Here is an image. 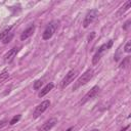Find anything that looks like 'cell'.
Instances as JSON below:
<instances>
[{"label": "cell", "mask_w": 131, "mask_h": 131, "mask_svg": "<svg viewBox=\"0 0 131 131\" xmlns=\"http://www.w3.org/2000/svg\"><path fill=\"white\" fill-rule=\"evenodd\" d=\"M49 105H50V100H48V99H46V100L42 101L41 103H39L36 106V108H35V111L33 113V117L34 118H38L40 115H42L49 107Z\"/></svg>", "instance_id": "6"}, {"label": "cell", "mask_w": 131, "mask_h": 131, "mask_svg": "<svg viewBox=\"0 0 131 131\" xmlns=\"http://www.w3.org/2000/svg\"><path fill=\"white\" fill-rule=\"evenodd\" d=\"M94 37H95V32H92V33H91V35H89V36H88V38H87V41H88V42L92 41V39H93Z\"/></svg>", "instance_id": "21"}, {"label": "cell", "mask_w": 131, "mask_h": 131, "mask_svg": "<svg viewBox=\"0 0 131 131\" xmlns=\"http://www.w3.org/2000/svg\"><path fill=\"white\" fill-rule=\"evenodd\" d=\"M130 23H131V20H130V19H128V20L125 23V25L123 26V29H124V30H127V29L129 28V26H130Z\"/></svg>", "instance_id": "22"}, {"label": "cell", "mask_w": 131, "mask_h": 131, "mask_svg": "<svg viewBox=\"0 0 131 131\" xmlns=\"http://www.w3.org/2000/svg\"><path fill=\"white\" fill-rule=\"evenodd\" d=\"M130 6H131V1H127V2H125V4L120 8V10H119V14H122V13H124L125 11H127V10L130 8Z\"/></svg>", "instance_id": "12"}, {"label": "cell", "mask_w": 131, "mask_h": 131, "mask_svg": "<svg viewBox=\"0 0 131 131\" xmlns=\"http://www.w3.org/2000/svg\"><path fill=\"white\" fill-rule=\"evenodd\" d=\"M34 32H35V25L29 26V27H28L27 29H25L24 32L21 33V35H20V40H21V41L27 40L28 38H30V37L34 34Z\"/></svg>", "instance_id": "10"}, {"label": "cell", "mask_w": 131, "mask_h": 131, "mask_svg": "<svg viewBox=\"0 0 131 131\" xmlns=\"http://www.w3.org/2000/svg\"><path fill=\"white\" fill-rule=\"evenodd\" d=\"M128 63H129V56H127V57L124 59V61L121 62V68H125Z\"/></svg>", "instance_id": "19"}, {"label": "cell", "mask_w": 131, "mask_h": 131, "mask_svg": "<svg viewBox=\"0 0 131 131\" xmlns=\"http://www.w3.org/2000/svg\"><path fill=\"white\" fill-rule=\"evenodd\" d=\"M124 51H125L126 53H129V52L131 51V42H130V41H128V42L126 43V45H125V47H124Z\"/></svg>", "instance_id": "18"}, {"label": "cell", "mask_w": 131, "mask_h": 131, "mask_svg": "<svg viewBox=\"0 0 131 131\" xmlns=\"http://www.w3.org/2000/svg\"><path fill=\"white\" fill-rule=\"evenodd\" d=\"M13 36H14V34L10 32V33H9V34H8L7 36H5V37H4L3 39H2V43H3V44H7V43H9V42H10V41L12 40Z\"/></svg>", "instance_id": "14"}, {"label": "cell", "mask_w": 131, "mask_h": 131, "mask_svg": "<svg viewBox=\"0 0 131 131\" xmlns=\"http://www.w3.org/2000/svg\"><path fill=\"white\" fill-rule=\"evenodd\" d=\"M112 45H113V40H110V41L107 42V44H106V43H105V44H102V45L98 48V50L96 51V53L94 54V56L92 57V64L98 63V61H99L100 58L102 57L103 53H104L107 49H110V48L112 47Z\"/></svg>", "instance_id": "3"}, {"label": "cell", "mask_w": 131, "mask_h": 131, "mask_svg": "<svg viewBox=\"0 0 131 131\" xmlns=\"http://www.w3.org/2000/svg\"><path fill=\"white\" fill-rule=\"evenodd\" d=\"M128 128H129V125H127V126H126V127H124V128H123V129H121V130H120V131H126V130H127V129H128Z\"/></svg>", "instance_id": "23"}, {"label": "cell", "mask_w": 131, "mask_h": 131, "mask_svg": "<svg viewBox=\"0 0 131 131\" xmlns=\"http://www.w3.org/2000/svg\"><path fill=\"white\" fill-rule=\"evenodd\" d=\"M20 118H21V115H16V116L12 117V119L9 121V125H14V124H16V123L20 120Z\"/></svg>", "instance_id": "15"}, {"label": "cell", "mask_w": 131, "mask_h": 131, "mask_svg": "<svg viewBox=\"0 0 131 131\" xmlns=\"http://www.w3.org/2000/svg\"><path fill=\"white\" fill-rule=\"evenodd\" d=\"M58 25H59V20L57 19H54V20H51L47 27L45 28L43 34H42V39L43 40H49L55 33V31L57 30L58 28Z\"/></svg>", "instance_id": "2"}, {"label": "cell", "mask_w": 131, "mask_h": 131, "mask_svg": "<svg viewBox=\"0 0 131 131\" xmlns=\"http://www.w3.org/2000/svg\"><path fill=\"white\" fill-rule=\"evenodd\" d=\"M9 78V73L7 71H3L2 73H0V85L6 80Z\"/></svg>", "instance_id": "13"}, {"label": "cell", "mask_w": 131, "mask_h": 131, "mask_svg": "<svg viewBox=\"0 0 131 131\" xmlns=\"http://www.w3.org/2000/svg\"><path fill=\"white\" fill-rule=\"evenodd\" d=\"M99 92V87L97 86V85H95V86H93L86 94H85V96L83 97V99L81 100V104H84V103H86L87 101H89L90 99H92L93 97H95L96 95H97V93Z\"/></svg>", "instance_id": "7"}, {"label": "cell", "mask_w": 131, "mask_h": 131, "mask_svg": "<svg viewBox=\"0 0 131 131\" xmlns=\"http://www.w3.org/2000/svg\"><path fill=\"white\" fill-rule=\"evenodd\" d=\"M56 123H57V119L56 118H51L48 121H46L44 124H42L37 131H49L56 125Z\"/></svg>", "instance_id": "8"}, {"label": "cell", "mask_w": 131, "mask_h": 131, "mask_svg": "<svg viewBox=\"0 0 131 131\" xmlns=\"http://www.w3.org/2000/svg\"><path fill=\"white\" fill-rule=\"evenodd\" d=\"M72 129H73V127H70V128H69L67 131H72Z\"/></svg>", "instance_id": "24"}, {"label": "cell", "mask_w": 131, "mask_h": 131, "mask_svg": "<svg viewBox=\"0 0 131 131\" xmlns=\"http://www.w3.org/2000/svg\"><path fill=\"white\" fill-rule=\"evenodd\" d=\"M12 27H13V26H11V27H9V28L5 29V30H4V31H3V32L0 34V40H2V39L5 37V36H7V35L10 33V30L12 29Z\"/></svg>", "instance_id": "17"}, {"label": "cell", "mask_w": 131, "mask_h": 131, "mask_svg": "<svg viewBox=\"0 0 131 131\" xmlns=\"http://www.w3.org/2000/svg\"><path fill=\"white\" fill-rule=\"evenodd\" d=\"M53 87H54V84H53V83H48L46 86H44V87L41 89V91L38 93V96H39V97H44L47 93H49V92L53 89Z\"/></svg>", "instance_id": "11"}, {"label": "cell", "mask_w": 131, "mask_h": 131, "mask_svg": "<svg viewBox=\"0 0 131 131\" xmlns=\"http://www.w3.org/2000/svg\"><path fill=\"white\" fill-rule=\"evenodd\" d=\"M42 84H43V82H42V80H41V79H39V80H36V81L34 82L33 88H34L35 90H38V89H40V88H41Z\"/></svg>", "instance_id": "16"}, {"label": "cell", "mask_w": 131, "mask_h": 131, "mask_svg": "<svg viewBox=\"0 0 131 131\" xmlns=\"http://www.w3.org/2000/svg\"><path fill=\"white\" fill-rule=\"evenodd\" d=\"M7 123H8V120H6V119L0 121V128H2V127H4L5 125H7Z\"/></svg>", "instance_id": "20"}, {"label": "cell", "mask_w": 131, "mask_h": 131, "mask_svg": "<svg viewBox=\"0 0 131 131\" xmlns=\"http://www.w3.org/2000/svg\"><path fill=\"white\" fill-rule=\"evenodd\" d=\"M98 14H99V12H98L97 9H90V10L86 13V15H85V17H84V19H83V24H82V25H83V28L89 27V25H91V24L97 18Z\"/></svg>", "instance_id": "4"}, {"label": "cell", "mask_w": 131, "mask_h": 131, "mask_svg": "<svg viewBox=\"0 0 131 131\" xmlns=\"http://www.w3.org/2000/svg\"><path fill=\"white\" fill-rule=\"evenodd\" d=\"M17 51H18V48H16V47L11 48V49L4 55V58H3L4 62H5V63H10V62L14 59V57H15Z\"/></svg>", "instance_id": "9"}, {"label": "cell", "mask_w": 131, "mask_h": 131, "mask_svg": "<svg viewBox=\"0 0 131 131\" xmlns=\"http://www.w3.org/2000/svg\"><path fill=\"white\" fill-rule=\"evenodd\" d=\"M90 131H99L98 129H92V130H90Z\"/></svg>", "instance_id": "25"}, {"label": "cell", "mask_w": 131, "mask_h": 131, "mask_svg": "<svg viewBox=\"0 0 131 131\" xmlns=\"http://www.w3.org/2000/svg\"><path fill=\"white\" fill-rule=\"evenodd\" d=\"M93 75H94L93 70H92V69H88V70H87L86 72H84V73L82 74V76H80L79 79L76 81V83H75V85H74V87H73V90L75 91V90H77L79 87H81V86L87 84V83L92 79Z\"/></svg>", "instance_id": "1"}, {"label": "cell", "mask_w": 131, "mask_h": 131, "mask_svg": "<svg viewBox=\"0 0 131 131\" xmlns=\"http://www.w3.org/2000/svg\"><path fill=\"white\" fill-rule=\"evenodd\" d=\"M78 76V71L77 70H70L67 74H66V76H64V78L61 80V83H60V88L61 89H63V88H66L71 82H73L74 81V79L76 78Z\"/></svg>", "instance_id": "5"}]
</instances>
